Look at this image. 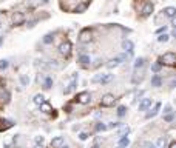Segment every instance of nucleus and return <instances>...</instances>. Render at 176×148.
Listing matches in <instances>:
<instances>
[{
	"instance_id": "c9c22d12",
	"label": "nucleus",
	"mask_w": 176,
	"mask_h": 148,
	"mask_svg": "<svg viewBox=\"0 0 176 148\" xmlns=\"http://www.w3.org/2000/svg\"><path fill=\"white\" fill-rule=\"evenodd\" d=\"M80 140H85V139H88V133H80Z\"/></svg>"
},
{
	"instance_id": "6ab92c4d",
	"label": "nucleus",
	"mask_w": 176,
	"mask_h": 148,
	"mask_svg": "<svg viewBox=\"0 0 176 148\" xmlns=\"http://www.w3.org/2000/svg\"><path fill=\"white\" fill-rule=\"evenodd\" d=\"M79 62H80V63H84V65H88L90 62H91V59H90V56L82 54V56H79Z\"/></svg>"
},
{
	"instance_id": "4be33fe9",
	"label": "nucleus",
	"mask_w": 176,
	"mask_h": 148,
	"mask_svg": "<svg viewBox=\"0 0 176 148\" xmlns=\"http://www.w3.org/2000/svg\"><path fill=\"white\" fill-rule=\"evenodd\" d=\"M168 39H170V35L168 34H159V37H158V42H161V43H165V42H168Z\"/></svg>"
},
{
	"instance_id": "2f4dec72",
	"label": "nucleus",
	"mask_w": 176,
	"mask_h": 148,
	"mask_svg": "<svg viewBox=\"0 0 176 148\" xmlns=\"http://www.w3.org/2000/svg\"><path fill=\"white\" fill-rule=\"evenodd\" d=\"M20 82H22V85H28V82H29V79L26 77V76H22V77H20Z\"/></svg>"
},
{
	"instance_id": "5701e85b",
	"label": "nucleus",
	"mask_w": 176,
	"mask_h": 148,
	"mask_svg": "<svg viewBox=\"0 0 176 148\" xmlns=\"http://www.w3.org/2000/svg\"><path fill=\"white\" fill-rule=\"evenodd\" d=\"M53 40H54V35H53V34H47V35L43 37V43L48 45V43H51Z\"/></svg>"
},
{
	"instance_id": "a19ab883",
	"label": "nucleus",
	"mask_w": 176,
	"mask_h": 148,
	"mask_svg": "<svg viewBox=\"0 0 176 148\" xmlns=\"http://www.w3.org/2000/svg\"><path fill=\"white\" fill-rule=\"evenodd\" d=\"M49 2V0H42V3H48Z\"/></svg>"
},
{
	"instance_id": "72a5a7b5",
	"label": "nucleus",
	"mask_w": 176,
	"mask_h": 148,
	"mask_svg": "<svg viewBox=\"0 0 176 148\" xmlns=\"http://www.w3.org/2000/svg\"><path fill=\"white\" fill-rule=\"evenodd\" d=\"M165 31H167V26H161L159 29H156V33L158 34H162V33H165Z\"/></svg>"
},
{
	"instance_id": "f03ea898",
	"label": "nucleus",
	"mask_w": 176,
	"mask_h": 148,
	"mask_svg": "<svg viewBox=\"0 0 176 148\" xmlns=\"http://www.w3.org/2000/svg\"><path fill=\"white\" fill-rule=\"evenodd\" d=\"M71 49H73V46H71V43L68 42V40H65V42H62L60 45H59V51H60V54L65 56V57L71 56Z\"/></svg>"
},
{
	"instance_id": "bb28decb",
	"label": "nucleus",
	"mask_w": 176,
	"mask_h": 148,
	"mask_svg": "<svg viewBox=\"0 0 176 148\" xmlns=\"http://www.w3.org/2000/svg\"><path fill=\"white\" fill-rule=\"evenodd\" d=\"M121 127V122H110L107 125V128H119Z\"/></svg>"
},
{
	"instance_id": "c03bdc74",
	"label": "nucleus",
	"mask_w": 176,
	"mask_h": 148,
	"mask_svg": "<svg viewBox=\"0 0 176 148\" xmlns=\"http://www.w3.org/2000/svg\"><path fill=\"white\" fill-rule=\"evenodd\" d=\"M60 148H68V147H60Z\"/></svg>"
},
{
	"instance_id": "37998d69",
	"label": "nucleus",
	"mask_w": 176,
	"mask_h": 148,
	"mask_svg": "<svg viewBox=\"0 0 176 148\" xmlns=\"http://www.w3.org/2000/svg\"><path fill=\"white\" fill-rule=\"evenodd\" d=\"M91 148H99V147H97V145H93V147H91Z\"/></svg>"
},
{
	"instance_id": "1a4fd4ad",
	"label": "nucleus",
	"mask_w": 176,
	"mask_h": 148,
	"mask_svg": "<svg viewBox=\"0 0 176 148\" xmlns=\"http://www.w3.org/2000/svg\"><path fill=\"white\" fill-rule=\"evenodd\" d=\"M64 143H65L64 137H62V136H56V137H53V140H51V147L53 148H60V147H64Z\"/></svg>"
},
{
	"instance_id": "473e14b6",
	"label": "nucleus",
	"mask_w": 176,
	"mask_h": 148,
	"mask_svg": "<svg viewBox=\"0 0 176 148\" xmlns=\"http://www.w3.org/2000/svg\"><path fill=\"white\" fill-rule=\"evenodd\" d=\"M164 119L167 120V122H171V120H173V113H168V114H167Z\"/></svg>"
},
{
	"instance_id": "a878e982",
	"label": "nucleus",
	"mask_w": 176,
	"mask_h": 148,
	"mask_svg": "<svg viewBox=\"0 0 176 148\" xmlns=\"http://www.w3.org/2000/svg\"><path fill=\"white\" fill-rule=\"evenodd\" d=\"M105 130H107V125H103L102 122H99L96 125V131H105Z\"/></svg>"
},
{
	"instance_id": "393cba45",
	"label": "nucleus",
	"mask_w": 176,
	"mask_h": 148,
	"mask_svg": "<svg viewBox=\"0 0 176 148\" xmlns=\"http://www.w3.org/2000/svg\"><path fill=\"white\" fill-rule=\"evenodd\" d=\"M8 65H10V63H8L6 59H2V60H0V70H6Z\"/></svg>"
},
{
	"instance_id": "c756f323",
	"label": "nucleus",
	"mask_w": 176,
	"mask_h": 148,
	"mask_svg": "<svg viewBox=\"0 0 176 148\" xmlns=\"http://www.w3.org/2000/svg\"><path fill=\"white\" fill-rule=\"evenodd\" d=\"M43 140H45L43 136H37V137H36V143H37V145H40V147L43 145Z\"/></svg>"
},
{
	"instance_id": "e433bc0d",
	"label": "nucleus",
	"mask_w": 176,
	"mask_h": 148,
	"mask_svg": "<svg viewBox=\"0 0 176 148\" xmlns=\"http://www.w3.org/2000/svg\"><path fill=\"white\" fill-rule=\"evenodd\" d=\"M164 113H165V114L171 113V106H170V105H165V108H164Z\"/></svg>"
},
{
	"instance_id": "aec40b11",
	"label": "nucleus",
	"mask_w": 176,
	"mask_h": 148,
	"mask_svg": "<svg viewBox=\"0 0 176 148\" xmlns=\"http://www.w3.org/2000/svg\"><path fill=\"white\" fill-rule=\"evenodd\" d=\"M43 102H45V97L42 96V94H36L34 96V104L36 105H42Z\"/></svg>"
},
{
	"instance_id": "f3484780",
	"label": "nucleus",
	"mask_w": 176,
	"mask_h": 148,
	"mask_svg": "<svg viewBox=\"0 0 176 148\" xmlns=\"http://www.w3.org/2000/svg\"><path fill=\"white\" fill-rule=\"evenodd\" d=\"M144 65H145V59H144V57H138V59H136V62H134V70L142 68Z\"/></svg>"
},
{
	"instance_id": "f8f14e48",
	"label": "nucleus",
	"mask_w": 176,
	"mask_h": 148,
	"mask_svg": "<svg viewBox=\"0 0 176 148\" xmlns=\"http://www.w3.org/2000/svg\"><path fill=\"white\" fill-rule=\"evenodd\" d=\"M151 106V99H142L139 104V111H145Z\"/></svg>"
},
{
	"instance_id": "a211bd4d",
	"label": "nucleus",
	"mask_w": 176,
	"mask_h": 148,
	"mask_svg": "<svg viewBox=\"0 0 176 148\" xmlns=\"http://www.w3.org/2000/svg\"><path fill=\"white\" fill-rule=\"evenodd\" d=\"M128 143H130L128 137L127 136H122V137H121V140H119V148H127Z\"/></svg>"
},
{
	"instance_id": "f704fd0d",
	"label": "nucleus",
	"mask_w": 176,
	"mask_h": 148,
	"mask_svg": "<svg viewBox=\"0 0 176 148\" xmlns=\"http://www.w3.org/2000/svg\"><path fill=\"white\" fill-rule=\"evenodd\" d=\"M151 70H153V71H159V70H161V63H155V65L151 66Z\"/></svg>"
},
{
	"instance_id": "9d476101",
	"label": "nucleus",
	"mask_w": 176,
	"mask_h": 148,
	"mask_svg": "<svg viewBox=\"0 0 176 148\" xmlns=\"http://www.w3.org/2000/svg\"><path fill=\"white\" fill-rule=\"evenodd\" d=\"M122 48H124V51H127L130 56L133 54V48H134V45H133V42L131 40H124L122 42Z\"/></svg>"
},
{
	"instance_id": "c85d7f7f",
	"label": "nucleus",
	"mask_w": 176,
	"mask_h": 148,
	"mask_svg": "<svg viewBox=\"0 0 176 148\" xmlns=\"http://www.w3.org/2000/svg\"><path fill=\"white\" fill-rule=\"evenodd\" d=\"M51 85H53V79L47 77V79H45V88H51Z\"/></svg>"
},
{
	"instance_id": "9b49d317",
	"label": "nucleus",
	"mask_w": 176,
	"mask_h": 148,
	"mask_svg": "<svg viewBox=\"0 0 176 148\" xmlns=\"http://www.w3.org/2000/svg\"><path fill=\"white\" fill-rule=\"evenodd\" d=\"M175 14H176V10H175L173 6H167V8H164V10H162V16L168 17V19L175 17Z\"/></svg>"
},
{
	"instance_id": "58836bf2",
	"label": "nucleus",
	"mask_w": 176,
	"mask_h": 148,
	"mask_svg": "<svg viewBox=\"0 0 176 148\" xmlns=\"http://www.w3.org/2000/svg\"><path fill=\"white\" fill-rule=\"evenodd\" d=\"M34 25H36V20H31V22H29V23H28V26H29V28H33V26H34Z\"/></svg>"
},
{
	"instance_id": "412c9836",
	"label": "nucleus",
	"mask_w": 176,
	"mask_h": 148,
	"mask_svg": "<svg viewBox=\"0 0 176 148\" xmlns=\"http://www.w3.org/2000/svg\"><path fill=\"white\" fill-rule=\"evenodd\" d=\"M161 83H162V80L159 76H153L151 77V85L153 87H161Z\"/></svg>"
},
{
	"instance_id": "ddd939ff",
	"label": "nucleus",
	"mask_w": 176,
	"mask_h": 148,
	"mask_svg": "<svg viewBox=\"0 0 176 148\" xmlns=\"http://www.w3.org/2000/svg\"><path fill=\"white\" fill-rule=\"evenodd\" d=\"M40 106V111H43V113H47V114H49V113H53V106L48 104V102H43L42 105H39Z\"/></svg>"
},
{
	"instance_id": "b1692460",
	"label": "nucleus",
	"mask_w": 176,
	"mask_h": 148,
	"mask_svg": "<svg viewBox=\"0 0 176 148\" xmlns=\"http://www.w3.org/2000/svg\"><path fill=\"white\" fill-rule=\"evenodd\" d=\"M87 6H88V3H80V5L76 8V11H77V12H84L85 10H87Z\"/></svg>"
},
{
	"instance_id": "6e6552de",
	"label": "nucleus",
	"mask_w": 176,
	"mask_h": 148,
	"mask_svg": "<svg viewBox=\"0 0 176 148\" xmlns=\"http://www.w3.org/2000/svg\"><path fill=\"white\" fill-rule=\"evenodd\" d=\"M153 10H155V5H153V2H147L145 5L142 8V17H150Z\"/></svg>"
},
{
	"instance_id": "20e7f679",
	"label": "nucleus",
	"mask_w": 176,
	"mask_h": 148,
	"mask_svg": "<svg viewBox=\"0 0 176 148\" xmlns=\"http://www.w3.org/2000/svg\"><path fill=\"white\" fill-rule=\"evenodd\" d=\"M11 22H12V25L14 26H20V25H23L25 23V16H23V12H14L11 17Z\"/></svg>"
},
{
	"instance_id": "f257e3e1",
	"label": "nucleus",
	"mask_w": 176,
	"mask_h": 148,
	"mask_svg": "<svg viewBox=\"0 0 176 148\" xmlns=\"http://www.w3.org/2000/svg\"><path fill=\"white\" fill-rule=\"evenodd\" d=\"M175 62H176V56L175 53H165L159 57V63L161 65H167V66H175Z\"/></svg>"
},
{
	"instance_id": "39448f33",
	"label": "nucleus",
	"mask_w": 176,
	"mask_h": 148,
	"mask_svg": "<svg viewBox=\"0 0 176 148\" xmlns=\"http://www.w3.org/2000/svg\"><path fill=\"white\" fill-rule=\"evenodd\" d=\"M79 40L82 43H88V42H91L93 40V34H91V31L90 29H82L80 31V34H79Z\"/></svg>"
},
{
	"instance_id": "4c0bfd02",
	"label": "nucleus",
	"mask_w": 176,
	"mask_h": 148,
	"mask_svg": "<svg viewBox=\"0 0 176 148\" xmlns=\"http://www.w3.org/2000/svg\"><path fill=\"white\" fill-rule=\"evenodd\" d=\"M145 147H147V148H156V147L153 145V143H150V142H147V143H145Z\"/></svg>"
},
{
	"instance_id": "2eb2a0df",
	"label": "nucleus",
	"mask_w": 176,
	"mask_h": 148,
	"mask_svg": "<svg viewBox=\"0 0 176 148\" xmlns=\"http://www.w3.org/2000/svg\"><path fill=\"white\" fill-rule=\"evenodd\" d=\"M159 110H161V104H156V105H155V108L151 110V113H148V114H147V119L155 117V116H156L158 113H159Z\"/></svg>"
},
{
	"instance_id": "4468645a",
	"label": "nucleus",
	"mask_w": 176,
	"mask_h": 148,
	"mask_svg": "<svg viewBox=\"0 0 176 148\" xmlns=\"http://www.w3.org/2000/svg\"><path fill=\"white\" fill-rule=\"evenodd\" d=\"M155 147H156V148H165V147H167V137H165V136H164V137H159Z\"/></svg>"
},
{
	"instance_id": "423d86ee",
	"label": "nucleus",
	"mask_w": 176,
	"mask_h": 148,
	"mask_svg": "<svg viewBox=\"0 0 176 148\" xmlns=\"http://www.w3.org/2000/svg\"><path fill=\"white\" fill-rule=\"evenodd\" d=\"M114 102H116V97L113 96V94H105V96L102 97V100H101V105L107 108V106L114 105Z\"/></svg>"
},
{
	"instance_id": "dca6fc26",
	"label": "nucleus",
	"mask_w": 176,
	"mask_h": 148,
	"mask_svg": "<svg viewBox=\"0 0 176 148\" xmlns=\"http://www.w3.org/2000/svg\"><path fill=\"white\" fill-rule=\"evenodd\" d=\"M12 127V122L11 120H0V130H8V128H11Z\"/></svg>"
},
{
	"instance_id": "7c9ffc66",
	"label": "nucleus",
	"mask_w": 176,
	"mask_h": 148,
	"mask_svg": "<svg viewBox=\"0 0 176 148\" xmlns=\"http://www.w3.org/2000/svg\"><path fill=\"white\" fill-rule=\"evenodd\" d=\"M128 133H130V128H128V127H124L122 130H121L119 136H125V134H128Z\"/></svg>"
},
{
	"instance_id": "ea45409f",
	"label": "nucleus",
	"mask_w": 176,
	"mask_h": 148,
	"mask_svg": "<svg viewBox=\"0 0 176 148\" xmlns=\"http://www.w3.org/2000/svg\"><path fill=\"white\" fill-rule=\"evenodd\" d=\"M168 148H176V143H175V142H170V145H168Z\"/></svg>"
},
{
	"instance_id": "7ed1b4c3",
	"label": "nucleus",
	"mask_w": 176,
	"mask_h": 148,
	"mask_svg": "<svg viewBox=\"0 0 176 148\" xmlns=\"http://www.w3.org/2000/svg\"><path fill=\"white\" fill-rule=\"evenodd\" d=\"M76 100H77V104H80V105H87V104H90V102H91V96H90L88 91H82V93L77 94Z\"/></svg>"
},
{
	"instance_id": "cd10ccee",
	"label": "nucleus",
	"mask_w": 176,
	"mask_h": 148,
	"mask_svg": "<svg viewBox=\"0 0 176 148\" xmlns=\"http://www.w3.org/2000/svg\"><path fill=\"white\" fill-rule=\"evenodd\" d=\"M125 111H127V108H125V106H119V108H117V114L122 117V116H125Z\"/></svg>"
},
{
	"instance_id": "79ce46f5",
	"label": "nucleus",
	"mask_w": 176,
	"mask_h": 148,
	"mask_svg": "<svg viewBox=\"0 0 176 148\" xmlns=\"http://www.w3.org/2000/svg\"><path fill=\"white\" fill-rule=\"evenodd\" d=\"M2 42H3V37H0V45H2Z\"/></svg>"
},
{
	"instance_id": "0eeeda50",
	"label": "nucleus",
	"mask_w": 176,
	"mask_h": 148,
	"mask_svg": "<svg viewBox=\"0 0 176 148\" xmlns=\"http://www.w3.org/2000/svg\"><path fill=\"white\" fill-rule=\"evenodd\" d=\"M113 79L111 74H97L93 77V82H101V83H108Z\"/></svg>"
}]
</instances>
